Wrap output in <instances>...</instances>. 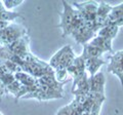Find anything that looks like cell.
<instances>
[{"mask_svg":"<svg viewBox=\"0 0 123 115\" xmlns=\"http://www.w3.org/2000/svg\"><path fill=\"white\" fill-rule=\"evenodd\" d=\"M62 4H63L64 8L63 13H61V22L59 26L63 30V36L65 37L67 35H71L74 28L78 26L83 20L78 10L71 3L67 1H62Z\"/></svg>","mask_w":123,"mask_h":115,"instance_id":"1","label":"cell"},{"mask_svg":"<svg viewBox=\"0 0 123 115\" xmlns=\"http://www.w3.org/2000/svg\"><path fill=\"white\" fill-rule=\"evenodd\" d=\"M75 53L73 51L71 45H65L62 47L59 51H56L55 55L51 57L50 61H49V66L53 71L60 68L67 69L73 64L75 60Z\"/></svg>","mask_w":123,"mask_h":115,"instance_id":"2","label":"cell"},{"mask_svg":"<svg viewBox=\"0 0 123 115\" xmlns=\"http://www.w3.org/2000/svg\"><path fill=\"white\" fill-rule=\"evenodd\" d=\"M26 35H28V30L24 26L11 23L8 27L0 30V44L2 46H8Z\"/></svg>","mask_w":123,"mask_h":115,"instance_id":"3","label":"cell"},{"mask_svg":"<svg viewBox=\"0 0 123 115\" xmlns=\"http://www.w3.org/2000/svg\"><path fill=\"white\" fill-rule=\"evenodd\" d=\"M71 4L73 6H75V8L78 10V13L82 17L83 21L95 20L97 11L98 8V2H95V1H86V2H81V3L73 2Z\"/></svg>","mask_w":123,"mask_h":115,"instance_id":"4","label":"cell"},{"mask_svg":"<svg viewBox=\"0 0 123 115\" xmlns=\"http://www.w3.org/2000/svg\"><path fill=\"white\" fill-rule=\"evenodd\" d=\"M108 72L116 75L119 78L123 89V51H119L110 57V63L108 65Z\"/></svg>","mask_w":123,"mask_h":115,"instance_id":"5","label":"cell"},{"mask_svg":"<svg viewBox=\"0 0 123 115\" xmlns=\"http://www.w3.org/2000/svg\"><path fill=\"white\" fill-rule=\"evenodd\" d=\"M72 37L76 40V42H78L80 44H86L88 43V41H90L92 38L94 37L95 34L93 32H91L90 30H88L83 24V21L80 23L78 26H76L74 30L71 33Z\"/></svg>","mask_w":123,"mask_h":115,"instance_id":"6","label":"cell"},{"mask_svg":"<svg viewBox=\"0 0 123 115\" xmlns=\"http://www.w3.org/2000/svg\"><path fill=\"white\" fill-rule=\"evenodd\" d=\"M67 71L70 77L73 79V81L79 79L81 76H83L84 74H86L85 71V60L83 59L81 56L76 57L74 62L71 65L70 67L67 68Z\"/></svg>","mask_w":123,"mask_h":115,"instance_id":"7","label":"cell"},{"mask_svg":"<svg viewBox=\"0 0 123 115\" xmlns=\"http://www.w3.org/2000/svg\"><path fill=\"white\" fill-rule=\"evenodd\" d=\"M106 77L103 72H98L93 76H89V93L105 95Z\"/></svg>","mask_w":123,"mask_h":115,"instance_id":"8","label":"cell"},{"mask_svg":"<svg viewBox=\"0 0 123 115\" xmlns=\"http://www.w3.org/2000/svg\"><path fill=\"white\" fill-rule=\"evenodd\" d=\"M5 47L8 48V51L11 53L22 58L23 56H25L26 53H28L30 51H29V37L28 35H26Z\"/></svg>","mask_w":123,"mask_h":115,"instance_id":"9","label":"cell"},{"mask_svg":"<svg viewBox=\"0 0 123 115\" xmlns=\"http://www.w3.org/2000/svg\"><path fill=\"white\" fill-rule=\"evenodd\" d=\"M112 5L108 4L107 2H99L98 3V8L97 11V17H95V22L99 29L103 28L104 26H106V23L108 20V17L112 10Z\"/></svg>","mask_w":123,"mask_h":115,"instance_id":"10","label":"cell"},{"mask_svg":"<svg viewBox=\"0 0 123 115\" xmlns=\"http://www.w3.org/2000/svg\"><path fill=\"white\" fill-rule=\"evenodd\" d=\"M109 24H115L119 28L123 26V2L112 7V10L108 17L106 26Z\"/></svg>","mask_w":123,"mask_h":115,"instance_id":"11","label":"cell"},{"mask_svg":"<svg viewBox=\"0 0 123 115\" xmlns=\"http://www.w3.org/2000/svg\"><path fill=\"white\" fill-rule=\"evenodd\" d=\"M106 64V61L102 58H94V59H86L85 60V71L88 76H93L99 72V68Z\"/></svg>","mask_w":123,"mask_h":115,"instance_id":"12","label":"cell"},{"mask_svg":"<svg viewBox=\"0 0 123 115\" xmlns=\"http://www.w3.org/2000/svg\"><path fill=\"white\" fill-rule=\"evenodd\" d=\"M91 45H93L94 47L98 48L99 51L103 52H113V46H112V41L105 39L101 36H94L92 39L89 41Z\"/></svg>","mask_w":123,"mask_h":115,"instance_id":"13","label":"cell"},{"mask_svg":"<svg viewBox=\"0 0 123 115\" xmlns=\"http://www.w3.org/2000/svg\"><path fill=\"white\" fill-rule=\"evenodd\" d=\"M119 32V27H117L115 24H109L107 26H104L98 32V36H101L105 39L112 41L114 38H116L117 34Z\"/></svg>","mask_w":123,"mask_h":115,"instance_id":"14","label":"cell"},{"mask_svg":"<svg viewBox=\"0 0 123 115\" xmlns=\"http://www.w3.org/2000/svg\"><path fill=\"white\" fill-rule=\"evenodd\" d=\"M103 51H99L98 48L94 47L93 45H91L89 42L83 45V51L80 56H81L84 60L86 59H94V58H102Z\"/></svg>","mask_w":123,"mask_h":115,"instance_id":"15","label":"cell"},{"mask_svg":"<svg viewBox=\"0 0 123 115\" xmlns=\"http://www.w3.org/2000/svg\"><path fill=\"white\" fill-rule=\"evenodd\" d=\"M14 78H15V80H18L22 85H25V86H28V87H32L37 83L36 78H34L33 76L29 75L28 73H26V72H24V71L15 73Z\"/></svg>","mask_w":123,"mask_h":115,"instance_id":"16","label":"cell"},{"mask_svg":"<svg viewBox=\"0 0 123 115\" xmlns=\"http://www.w3.org/2000/svg\"><path fill=\"white\" fill-rule=\"evenodd\" d=\"M22 14L18 13H14V11H10V10H3L0 11V21H4L7 23H12L15 19L21 18Z\"/></svg>","mask_w":123,"mask_h":115,"instance_id":"17","label":"cell"},{"mask_svg":"<svg viewBox=\"0 0 123 115\" xmlns=\"http://www.w3.org/2000/svg\"><path fill=\"white\" fill-rule=\"evenodd\" d=\"M55 76L56 80L61 83H65L66 84L69 79H70V75H69L67 69H64V68H60V69H56V70H55Z\"/></svg>","mask_w":123,"mask_h":115,"instance_id":"18","label":"cell"},{"mask_svg":"<svg viewBox=\"0 0 123 115\" xmlns=\"http://www.w3.org/2000/svg\"><path fill=\"white\" fill-rule=\"evenodd\" d=\"M3 5H4V8L6 10H9L11 8H14V7H18V5H21L23 1L22 0H4L2 1Z\"/></svg>","mask_w":123,"mask_h":115,"instance_id":"19","label":"cell"},{"mask_svg":"<svg viewBox=\"0 0 123 115\" xmlns=\"http://www.w3.org/2000/svg\"><path fill=\"white\" fill-rule=\"evenodd\" d=\"M55 115H72V108L70 105H66L64 107H62L61 109L56 112Z\"/></svg>","mask_w":123,"mask_h":115,"instance_id":"20","label":"cell"},{"mask_svg":"<svg viewBox=\"0 0 123 115\" xmlns=\"http://www.w3.org/2000/svg\"><path fill=\"white\" fill-rule=\"evenodd\" d=\"M5 93H6V90H5L4 84H3L2 82H0V102L2 101V97H3V95H4Z\"/></svg>","mask_w":123,"mask_h":115,"instance_id":"21","label":"cell"},{"mask_svg":"<svg viewBox=\"0 0 123 115\" xmlns=\"http://www.w3.org/2000/svg\"><path fill=\"white\" fill-rule=\"evenodd\" d=\"M3 10H5V8H4V5H3L2 1H0V11H3Z\"/></svg>","mask_w":123,"mask_h":115,"instance_id":"22","label":"cell"},{"mask_svg":"<svg viewBox=\"0 0 123 115\" xmlns=\"http://www.w3.org/2000/svg\"><path fill=\"white\" fill-rule=\"evenodd\" d=\"M0 115H3V114H2V113H1V112H0Z\"/></svg>","mask_w":123,"mask_h":115,"instance_id":"23","label":"cell"}]
</instances>
